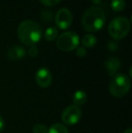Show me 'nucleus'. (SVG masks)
<instances>
[{
  "label": "nucleus",
  "mask_w": 132,
  "mask_h": 133,
  "mask_svg": "<svg viewBox=\"0 0 132 133\" xmlns=\"http://www.w3.org/2000/svg\"><path fill=\"white\" fill-rule=\"evenodd\" d=\"M17 35L19 40L25 45H35L42 38V26L40 24L33 20H25L18 25Z\"/></svg>",
  "instance_id": "obj_1"
},
{
  "label": "nucleus",
  "mask_w": 132,
  "mask_h": 133,
  "mask_svg": "<svg viewBox=\"0 0 132 133\" xmlns=\"http://www.w3.org/2000/svg\"><path fill=\"white\" fill-rule=\"evenodd\" d=\"M105 13L101 8L92 6L88 8L81 18V25L85 31L97 32L102 28L105 24Z\"/></svg>",
  "instance_id": "obj_2"
},
{
  "label": "nucleus",
  "mask_w": 132,
  "mask_h": 133,
  "mask_svg": "<svg viewBox=\"0 0 132 133\" xmlns=\"http://www.w3.org/2000/svg\"><path fill=\"white\" fill-rule=\"evenodd\" d=\"M130 85V79L126 74H115L109 84V91L113 97L121 98L129 92Z\"/></svg>",
  "instance_id": "obj_3"
},
{
  "label": "nucleus",
  "mask_w": 132,
  "mask_h": 133,
  "mask_svg": "<svg viewBox=\"0 0 132 133\" xmlns=\"http://www.w3.org/2000/svg\"><path fill=\"white\" fill-rule=\"evenodd\" d=\"M109 34L115 40L123 39L129 35L130 31V22L127 17L119 16L109 23L108 27Z\"/></svg>",
  "instance_id": "obj_4"
},
{
  "label": "nucleus",
  "mask_w": 132,
  "mask_h": 133,
  "mask_svg": "<svg viewBox=\"0 0 132 133\" xmlns=\"http://www.w3.org/2000/svg\"><path fill=\"white\" fill-rule=\"evenodd\" d=\"M79 35L73 32H65L57 37L56 45L62 52H71L78 47Z\"/></svg>",
  "instance_id": "obj_5"
},
{
  "label": "nucleus",
  "mask_w": 132,
  "mask_h": 133,
  "mask_svg": "<svg viewBox=\"0 0 132 133\" xmlns=\"http://www.w3.org/2000/svg\"><path fill=\"white\" fill-rule=\"evenodd\" d=\"M82 112L79 106L76 105H70L64 109L62 113V121L65 125H72L77 124L81 119Z\"/></svg>",
  "instance_id": "obj_6"
},
{
  "label": "nucleus",
  "mask_w": 132,
  "mask_h": 133,
  "mask_svg": "<svg viewBox=\"0 0 132 133\" xmlns=\"http://www.w3.org/2000/svg\"><path fill=\"white\" fill-rule=\"evenodd\" d=\"M55 23L60 29H67L72 23V14L67 8H62L56 13Z\"/></svg>",
  "instance_id": "obj_7"
},
{
  "label": "nucleus",
  "mask_w": 132,
  "mask_h": 133,
  "mask_svg": "<svg viewBox=\"0 0 132 133\" xmlns=\"http://www.w3.org/2000/svg\"><path fill=\"white\" fill-rule=\"evenodd\" d=\"M35 81L41 88H48L52 83L53 76L47 68H41L36 72Z\"/></svg>",
  "instance_id": "obj_8"
},
{
  "label": "nucleus",
  "mask_w": 132,
  "mask_h": 133,
  "mask_svg": "<svg viewBox=\"0 0 132 133\" xmlns=\"http://www.w3.org/2000/svg\"><path fill=\"white\" fill-rule=\"evenodd\" d=\"M25 54H26V51L22 46L18 45L12 46L7 51V57L11 61H19L25 57Z\"/></svg>",
  "instance_id": "obj_9"
},
{
  "label": "nucleus",
  "mask_w": 132,
  "mask_h": 133,
  "mask_svg": "<svg viewBox=\"0 0 132 133\" xmlns=\"http://www.w3.org/2000/svg\"><path fill=\"white\" fill-rule=\"evenodd\" d=\"M105 66L109 75L114 76L115 74H117L119 69L120 68V61L117 58H110L106 62Z\"/></svg>",
  "instance_id": "obj_10"
},
{
  "label": "nucleus",
  "mask_w": 132,
  "mask_h": 133,
  "mask_svg": "<svg viewBox=\"0 0 132 133\" xmlns=\"http://www.w3.org/2000/svg\"><path fill=\"white\" fill-rule=\"evenodd\" d=\"M72 101L74 102V105L76 106L83 105L87 101V93L83 91H77L73 94Z\"/></svg>",
  "instance_id": "obj_11"
},
{
  "label": "nucleus",
  "mask_w": 132,
  "mask_h": 133,
  "mask_svg": "<svg viewBox=\"0 0 132 133\" xmlns=\"http://www.w3.org/2000/svg\"><path fill=\"white\" fill-rule=\"evenodd\" d=\"M57 36H58V29L53 26L48 27L47 29L45 30L44 35V39H45L46 41H48V42L53 41L54 39L57 38Z\"/></svg>",
  "instance_id": "obj_12"
},
{
  "label": "nucleus",
  "mask_w": 132,
  "mask_h": 133,
  "mask_svg": "<svg viewBox=\"0 0 132 133\" xmlns=\"http://www.w3.org/2000/svg\"><path fill=\"white\" fill-rule=\"evenodd\" d=\"M97 43V38L94 36L93 35H86L83 36L82 40H81V44H83V46L87 48H92Z\"/></svg>",
  "instance_id": "obj_13"
},
{
  "label": "nucleus",
  "mask_w": 132,
  "mask_h": 133,
  "mask_svg": "<svg viewBox=\"0 0 132 133\" xmlns=\"http://www.w3.org/2000/svg\"><path fill=\"white\" fill-rule=\"evenodd\" d=\"M68 129L64 124L62 123H54L50 129H48V133H68Z\"/></svg>",
  "instance_id": "obj_14"
},
{
  "label": "nucleus",
  "mask_w": 132,
  "mask_h": 133,
  "mask_svg": "<svg viewBox=\"0 0 132 133\" xmlns=\"http://www.w3.org/2000/svg\"><path fill=\"white\" fill-rule=\"evenodd\" d=\"M111 8L115 12H120L122 11L126 6L125 0H112L111 1Z\"/></svg>",
  "instance_id": "obj_15"
},
{
  "label": "nucleus",
  "mask_w": 132,
  "mask_h": 133,
  "mask_svg": "<svg viewBox=\"0 0 132 133\" xmlns=\"http://www.w3.org/2000/svg\"><path fill=\"white\" fill-rule=\"evenodd\" d=\"M33 133H48V128L44 124H35L33 127Z\"/></svg>",
  "instance_id": "obj_16"
},
{
  "label": "nucleus",
  "mask_w": 132,
  "mask_h": 133,
  "mask_svg": "<svg viewBox=\"0 0 132 133\" xmlns=\"http://www.w3.org/2000/svg\"><path fill=\"white\" fill-rule=\"evenodd\" d=\"M27 53H28L29 56H31V57H36L39 54L38 48H37L35 45L29 46V49H28V52H27Z\"/></svg>",
  "instance_id": "obj_17"
},
{
  "label": "nucleus",
  "mask_w": 132,
  "mask_h": 133,
  "mask_svg": "<svg viewBox=\"0 0 132 133\" xmlns=\"http://www.w3.org/2000/svg\"><path fill=\"white\" fill-rule=\"evenodd\" d=\"M87 52H86V49H85L84 47H81V46H80V47H77L76 48V55L78 56V57H84L85 55H86Z\"/></svg>",
  "instance_id": "obj_18"
},
{
  "label": "nucleus",
  "mask_w": 132,
  "mask_h": 133,
  "mask_svg": "<svg viewBox=\"0 0 132 133\" xmlns=\"http://www.w3.org/2000/svg\"><path fill=\"white\" fill-rule=\"evenodd\" d=\"M44 5H49V6H53V5H56L61 0H40Z\"/></svg>",
  "instance_id": "obj_19"
},
{
  "label": "nucleus",
  "mask_w": 132,
  "mask_h": 133,
  "mask_svg": "<svg viewBox=\"0 0 132 133\" xmlns=\"http://www.w3.org/2000/svg\"><path fill=\"white\" fill-rule=\"evenodd\" d=\"M108 46H109V50H112V51H114V50H116L117 49V44H115V43H113V42H110V43H109V44H108Z\"/></svg>",
  "instance_id": "obj_20"
},
{
  "label": "nucleus",
  "mask_w": 132,
  "mask_h": 133,
  "mask_svg": "<svg viewBox=\"0 0 132 133\" xmlns=\"http://www.w3.org/2000/svg\"><path fill=\"white\" fill-rule=\"evenodd\" d=\"M4 128H5V121H4L3 118L0 116V132L3 131Z\"/></svg>",
  "instance_id": "obj_21"
},
{
  "label": "nucleus",
  "mask_w": 132,
  "mask_h": 133,
  "mask_svg": "<svg viewBox=\"0 0 132 133\" xmlns=\"http://www.w3.org/2000/svg\"><path fill=\"white\" fill-rule=\"evenodd\" d=\"M124 133H132V130L131 129H127V130L124 131Z\"/></svg>",
  "instance_id": "obj_22"
}]
</instances>
